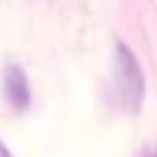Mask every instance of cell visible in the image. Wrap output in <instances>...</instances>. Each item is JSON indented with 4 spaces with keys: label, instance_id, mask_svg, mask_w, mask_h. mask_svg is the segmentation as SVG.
<instances>
[{
    "label": "cell",
    "instance_id": "obj_1",
    "mask_svg": "<svg viewBox=\"0 0 157 157\" xmlns=\"http://www.w3.org/2000/svg\"><path fill=\"white\" fill-rule=\"evenodd\" d=\"M117 78H119V96L128 111H140L146 96V76L125 41H117Z\"/></svg>",
    "mask_w": 157,
    "mask_h": 157
},
{
    "label": "cell",
    "instance_id": "obj_2",
    "mask_svg": "<svg viewBox=\"0 0 157 157\" xmlns=\"http://www.w3.org/2000/svg\"><path fill=\"white\" fill-rule=\"evenodd\" d=\"M3 93H6V99H9V105L15 111H26L29 102H32V90H29L26 73L17 64H6V70H3Z\"/></svg>",
    "mask_w": 157,
    "mask_h": 157
},
{
    "label": "cell",
    "instance_id": "obj_3",
    "mask_svg": "<svg viewBox=\"0 0 157 157\" xmlns=\"http://www.w3.org/2000/svg\"><path fill=\"white\" fill-rule=\"evenodd\" d=\"M0 157H15V154H12V151H9V146H6V143H3V140H0Z\"/></svg>",
    "mask_w": 157,
    "mask_h": 157
},
{
    "label": "cell",
    "instance_id": "obj_4",
    "mask_svg": "<svg viewBox=\"0 0 157 157\" xmlns=\"http://www.w3.org/2000/svg\"><path fill=\"white\" fill-rule=\"evenodd\" d=\"M146 157H157V148H151V151H148V154H146Z\"/></svg>",
    "mask_w": 157,
    "mask_h": 157
}]
</instances>
